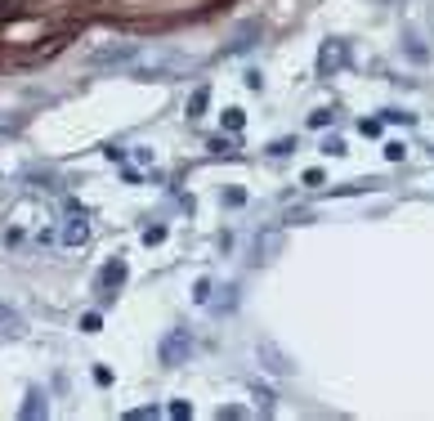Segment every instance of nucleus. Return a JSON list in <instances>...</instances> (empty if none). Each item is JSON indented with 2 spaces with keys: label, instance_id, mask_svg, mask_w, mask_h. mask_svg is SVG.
I'll list each match as a JSON object with an SVG mask.
<instances>
[{
  "label": "nucleus",
  "instance_id": "4",
  "mask_svg": "<svg viewBox=\"0 0 434 421\" xmlns=\"http://www.w3.org/2000/svg\"><path fill=\"white\" fill-rule=\"evenodd\" d=\"M63 242H68V247H86V242H90L86 215H81V220H68V229H63Z\"/></svg>",
  "mask_w": 434,
  "mask_h": 421
},
{
  "label": "nucleus",
  "instance_id": "10",
  "mask_svg": "<svg viewBox=\"0 0 434 421\" xmlns=\"http://www.w3.org/2000/svg\"><path fill=\"white\" fill-rule=\"evenodd\" d=\"M157 242H166V224H148L143 229V247H157Z\"/></svg>",
  "mask_w": 434,
  "mask_h": 421
},
{
  "label": "nucleus",
  "instance_id": "16",
  "mask_svg": "<svg viewBox=\"0 0 434 421\" xmlns=\"http://www.w3.org/2000/svg\"><path fill=\"white\" fill-rule=\"evenodd\" d=\"M380 126H385V122H376V117H363L358 130H363V134H380Z\"/></svg>",
  "mask_w": 434,
  "mask_h": 421
},
{
  "label": "nucleus",
  "instance_id": "8",
  "mask_svg": "<svg viewBox=\"0 0 434 421\" xmlns=\"http://www.w3.org/2000/svg\"><path fill=\"white\" fill-rule=\"evenodd\" d=\"M0 332H14V336L23 332V318L14 314V309H5V305H0Z\"/></svg>",
  "mask_w": 434,
  "mask_h": 421
},
{
  "label": "nucleus",
  "instance_id": "19",
  "mask_svg": "<svg viewBox=\"0 0 434 421\" xmlns=\"http://www.w3.org/2000/svg\"><path fill=\"white\" fill-rule=\"evenodd\" d=\"M130 421H148V417H157V408H135V412H126Z\"/></svg>",
  "mask_w": 434,
  "mask_h": 421
},
{
  "label": "nucleus",
  "instance_id": "18",
  "mask_svg": "<svg viewBox=\"0 0 434 421\" xmlns=\"http://www.w3.org/2000/svg\"><path fill=\"white\" fill-rule=\"evenodd\" d=\"M224 202H228V207H242L246 193H242V189H228V193H224Z\"/></svg>",
  "mask_w": 434,
  "mask_h": 421
},
{
  "label": "nucleus",
  "instance_id": "7",
  "mask_svg": "<svg viewBox=\"0 0 434 421\" xmlns=\"http://www.w3.org/2000/svg\"><path fill=\"white\" fill-rule=\"evenodd\" d=\"M340 59H345V49H340V45H327V49H323V54H318V72L327 76V72H331V67H340Z\"/></svg>",
  "mask_w": 434,
  "mask_h": 421
},
{
  "label": "nucleus",
  "instance_id": "3",
  "mask_svg": "<svg viewBox=\"0 0 434 421\" xmlns=\"http://www.w3.org/2000/svg\"><path fill=\"white\" fill-rule=\"evenodd\" d=\"M260 359H264V367H269V372H273V377H287V372H291V363H287V359H282V355H278V350H273L269 341H264V345H260Z\"/></svg>",
  "mask_w": 434,
  "mask_h": 421
},
{
  "label": "nucleus",
  "instance_id": "14",
  "mask_svg": "<svg viewBox=\"0 0 434 421\" xmlns=\"http://www.w3.org/2000/svg\"><path fill=\"white\" fill-rule=\"evenodd\" d=\"M99 327H104V318H99V314H86V318H81V332H99Z\"/></svg>",
  "mask_w": 434,
  "mask_h": 421
},
{
  "label": "nucleus",
  "instance_id": "15",
  "mask_svg": "<svg viewBox=\"0 0 434 421\" xmlns=\"http://www.w3.org/2000/svg\"><path fill=\"white\" fill-rule=\"evenodd\" d=\"M385 157H390V162H403L408 148H403V144H385Z\"/></svg>",
  "mask_w": 434,
  "mask_h": 421
},
{
  "label": "nucleus",
  "instance_id": "12",
  "mask_svg": "<svg viewBox=\"0 0 434 421\" xmlns=\"http://www.w3.org/2000/svg\"><path fill=\"white\" fill-rule=\"evenodd\" d=\"M193 300H197V305H206V300H211V278H197V287H193Z\"/></svg>",
  "mask_w": 434,
  "mask_h": 421
},
{
  "label": "nucleus",
  "instance_id": "2",
  "mask_svg": "<svg viewBox=\"0 0 434 421\" xmlns=\"http://www.w3.org/2000/svg\"><path fill=\"white\" fill-rule=\"evenodd\" d=\"M126 274H130V269H126V260H108V264H104V274H99V287H104V296H112L116 287H121V282H126Z\"/></svg>",
  "mask_w": 434,
  "mask_h": 421
},
{
  "label": "nucleus",
  "instance_id": "1",
  "mask_svg": "<svg viewBox=\"0 0 434 421\" xmlns=\"http://www.w3.org/2000/svg\"><path fill=\"white\" fill-rule=\"evenodd\" d=\"M188 355H193V336L183 332V327H175V332H166V336H161V345H157V359H161L166 367H179V363H188Z\"/></svg>",
  "mask_w": 434,
  "mask_h": 421
},
{
  "label": "nucleus",
  "instance_id": "6",
  "mask_svg": "<svg viewBox=\"0 0 434 421\" xmlns=\"http://www.w3.org/2000/svg\"><path fill=\"white\" fill-rule=\"evenodd\" d=\"M206 104H211V86H197V90L188 94V117H193V122L206 112Z\"/></svg>",
  "mask_w": 434,
  "mask_h": 421
},
{
  "label": "nucleus",
  "instance_id": "20",
  "mask_svg": "<svg viewBox=\"0 0 434 421\" xmlns=\"http://www.w3.org/2000/svg\"><path fill=\"white\" fill-rule=\"evenodd\" d=\"M385 122H403V126H408V122H412V112H398V108H390V112H385Z\"/></svg>",
  "mask_w": 434,
  "mask_h": 421
},
{
  "label": "nucleus",
  "instance_id": "17",
  "mask_svg": "<svg viewBox=\"0 0 434 421\" xmlns=\"http://www.w3.org/2000/svg\"><path fill=\"white\" fill-rule=\"evenodd\" d=\"M323 153H327V157H340V153H345V144H340V139H327V144H323Z\"/></svg>",
  "mask_w": 434,
  "mask_h": 421
},
{
  "label": "nucleus",
  "instance_id": "13",
  "mask_svg": "<svg viewBox=\"0 0 434 421\" xmlns=\"http://www.w3.org/2000/svg\"><path fill=\"white\" fill-rule=\"evenodd\" d=\"M331 117H336L331 108H318V112H309V126H313V130H323V126L331 122Z\"/></svg>",
  "mask_w": 434,
  "mask_h": 421
},
{
  "label": "nucleus",
  "instance_id": "9",
  "mask_svg": "<svg viewBox=\"0 0 434 421\" xmlns=\"http://www.w3.org/2000/svg\"><path fill=\"white\" fill-rule=\"evenodd\" d=\"M220 117H224V130H242L246 126V112L242 108H224Z\"/></svg>",
  "mask_w": 434,
  "mask_h": 421
},
{
  "label": "nucleus",
  "instance_id": "21",
  "mask_svg": "<svg viewBox=\"0 0 434 421\" xmlns=\"http://www.w3.org/2000/svg\"><path fill=\"white\" fill-rule=\"evenodd\" d=\"M27 399H31V403H27V408H23V417H41V403H36L41 395H27Z\"/></svg>",
  "mask_w": 434,
  "mask_h": 421
},
{
  "label": "nucleus",
  "instance_id": "5",
  "mask_svg": "<svg viewBox=\"0 0 434 421\" xmlns=\"http://www.w3.org/2000/svg\"><path fill=\"white\" fill-rule=\"evenodd\" d=\"M121 59H135V45H108L94 54V63H121Z\"/></svg>",
  "mask_w": 434,
  "mask_h": 421
},
{
  "label": "nucleus",
  "instance_id": "11",
  "mask_svg": "<svg viewBox=\"0 0 434 421\" xmlns=\"http://www.w3.org/2000/svg\"><path fill=\"white\" fill-rule=\"evenodd\" d=\"M211 153H224V157H238V144H233V139H224V134H220V139H211Z\"/></svg>",
  "mask_w": 434,
  "mask_h": 421
}]
</instances>
